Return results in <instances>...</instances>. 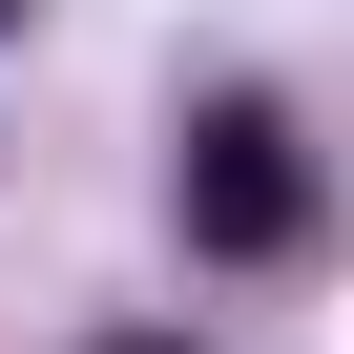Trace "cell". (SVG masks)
<instances>
[{"label": "cell", "instance_id": "1", "mask_svg": "<svg viewBox=\"0 0 354 354\" xmlns=\"http://www.w3.org/2000/svg\"><path fill=\"white\" fill-rule=\"evenodd\" d=\"M188 250H230V271L313 250V146H292L271 104H209V125H188Z\"/></svg>", "mask_w": 354, "mask_h": 354}, {"label": "cell", "instance_id": "2", "mask_svg": "<svg viewBox=\"0 0 354 354\" xmlns=\"http://www.w3.org/2000/svg\"><path fill=\"white\" fill-rule=\"evenodd\" d=\"M104 354H188V333H104Z\"/></svg>", "mask_w": 354, "mask_h": 354}]
</instances>
